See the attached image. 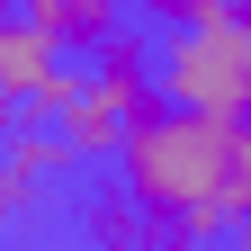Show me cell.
Returning <instances> with one entry per match:
<instances>
[{"mask_svg":"<svg viewBox=\"0 0 251 251\" xmlns=\"http://www.w3.org/2000/svg\"><path fill=\"white\" fill-rule=\"evenodd\" d=\"M233 135L242 117H198V108H162L152 126H135L117 152V179L144 215H179L206 242H225V171H233Z\"/></svg>","mask_w":251,"mask_h":251,"instance_id":"1","label":"cell"},{"mask_svg":"<svg viewBox=\"0 0 251 251\" xmlns=\"http://www.w3.org/2000/svg\"><path fill=\"white\" fill-rule=\"evenodd\" d=\"M162 72V99L171 108H198V117H251V18H198V27H171V45L152 54Z\"/></svg>","mask_w":251,"mask_h":251,"instance_id":"2","label":"cell"},{"mask_svg":"<svg viewBox=\"0 0 251 251\" xmlns=\"http://www.w3.org/2000/svg\"><path fill=\"white\" fill-rule=\"evenodd\" d=\"M81 90H90V72L63 63V45L45 36L36 18H0V126H9V117H45V126H63Z\"/></svg>","mask_w":251,"mask_h":251,"instance_id":"3","label":"cell"},{"mask_svg":"<svg viewBox=\"0 0 251 251\" xmlns=\"http://www.w3.org/2000/svg\"><path fill=\"white\" fill-rule=\"evenodd\" d=\"M72 171H81V152L63 144V126H45V117H9V126H0V225L36 215Z\"/></svg>","mask_w":251,"mask_h":251,"instance_id":"4","label":"cell"},{"mask_svg":"<svg viewBox=\"0 0 251 251\" xmlns=\"http://www.w3.org/2000/svg\"><path fill=\"white\" fill-rule=\"evenodd\" d=\"M90 90H99L108 108H126L135 126H152L171 99H162V72H152V45L144 36H108L99 54H90Z\"/></svg>","mask_w":251,"mask_h":251,"instance_id":"5","label":"cell"},{"mask_svg":"<svg viewBox=\"0 0 251 251\" xmlns=\"http://www.w3.org/2000/svg\"><path fill=\"white\" fill-rule=\"evenodd\" d=\"M18 18H36L63 54H99L108 36H126V0H18Z\"/></svg>","mask_w":251,"mask_h":251,"instance_id":"6","label":"cell"},{"mask_svg":"<svg viewBox=\"0 0 251 251\" xmlns=\"http://www.w3.org/2000/svg\"><path fill=\"white\" fill-rule=\"evenodd\" d=\"M126 135H135V117H126V108H108L99 90H81V99H72V117H63V144H72L81 162H117V152H126Z\"/></svg>","mask_w":251,"mask_h":251,"instance_id":"7","label":"cell"},{"mask_svg":"<svg viewBox=\"0 0 251 251\" xmlns=\"http://www.w3.org/2000/svg\"><path fill=\"white\" fill-rule=\"evenodd\" d=\"M144 225H152V215L126 198V179H117V188H99V198L81 206V233H90V251H144Z\"/></svg>","mask_w":251,"mask_h":251,"instance_id":"8","label":"cell"},{"mask_svg":"<svg viewBox=\"0 0 251 251\" xmlns=\"http://www.w3.org/2000/svg\"><path fill=\"white\" fill-rule=\"evenodd\" d=\"M225 225L251 233V117H242V135H233V171H225Z\"/></svg>","mask_w":251,"mask_h":251,"instance_id":"9","label":"cell"},{"mask_svg":"<svg viewBox=\"0 0 251 251\" xmlns=\"http://www.w3.org/2000/svg\"><path fill=\"white\" fill-rule=\"evenodd\" d=\"M135 9L144 18H162V27H198V18H251V0H135Z\"/></svg>","mask_w":251,"mask_h":251,"instance_id":"10","label":"cell"},{"mask_svg":"<svg viewBox=\"0 0 251 251\" xmlns=\"http://www.w3.org/2000/svg\"><path fill=\"white\" fill-rule=\"evenodd\" d=\"M9 9H18V0H0V18H9Z\"/></svg>","mask_w":251,"mask_h":251,"instance_id":"11","label":"cell"}]
</instances>
